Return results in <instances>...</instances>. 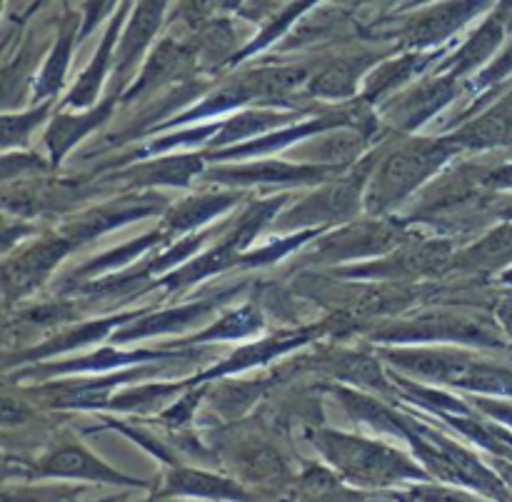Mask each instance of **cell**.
<instances>
[{"mask_svg": "<svg viewBox=\"0 0 512 502\" xmlns=\"http://www.w3.org/2000/svg\"><path fill=\"white\" fill-rule=\"evenodd\" d=\"M303 343H305V335H278V338H268L258 345L240 348L238 353L230 355L225 363H220L213 373H205L203 378H215V375L238 373V370L253 368V365H263L268 363V360H273L275 355H283L285 350H293Z\"/></svg>", "mask_w": 512, "mask_h": 502, "instance_id": "obj_15", "label": "cell"}, {"mask_svg": "<svg viewBox=\"0 0 512 502\" xmlns=\"http://www.w3.org/2000/svg\"><path fill=\"white\" fill-rule=\"evenodd\" d=\"M480 183L490 190H510L512 188V165H503V168L488 170L480 178Z\"/></svg>", "mask_w": 512, "mask_h": 502, "instance_id": "obj_33", "label": "cell"}, {"mask_svg": "<svg viewBox=\"0 0 512 502\" xmlns=\"http://www.w3.org/2000/svg\"><path fill=\"white\" fill-rule=\"evenodd\" d=\"M165 0H143L135 10L133 20L128 25V33H125L123 45H120V65L118 70H125L135 58L140 55V50L148 45V40L153 38L155 30H158L160 20H163Z\"/></svg>", "mask_w": 512, "mask_h": 502, "instance_id": "obj_13", "label": "cell"}, {"mask_svg": "<svg viewBox=\"0 0 512 502\" xmlns=\"http://www.w3.org/2000/svg\"><path fill=\"white\" fill-rule=\"evenodd\" d=\"M168 493L203 495V498H245L238 485L198 470H173L168 478Z\"/></svg>", "mask_w": 512, "mask_h": 502, "instance_id": "obj_17", "label": "cell"}, {"mask_svg": "<svg viewBox=\"0 0 512 502\" xmlns=\"http://www.w3.org/2000/svg\"><path fill=\"white\" fill-rule=\"evenodd\" d=\"M325 168H310V165H285V163H258L245 168H230L215 173V180L223 183H295V180H318L323 178Z\"/></svg>", "mask_w": 512, "mask_h": 502, "instance_id": "obj_11", "label": "cell"}, {"mask_svg": "<svg viewBox=\"0 0 512 502\" xmlns=\"http://www.w3.org/2000/svg\"><path fill=\"white\" fill-rule=\"evenodd\" d=\"M400 240H403V233H398V228H390V225L385 223H363L355 225V228H345L328 235V238L318 245L315 258L343 260L358 258V255L390 253Z\"/></svg>", "mask_w": 512, "mask_h": 502, "instance_id": "obj_4", "label": "cell"}, {"mask_svg": "<svg viewBox=\"0 0 512 502\" xmlns=\"http://www.w3.org/2000/svg\"><path fill=\"white\" fill-rule=\"evenodd\" d=\"M110 3H113V0H88V8H85L88 10V20H85L83 25V35L90 33V28L98 23V18L110 8Z\"/></svg>", "mask_w": 512, "mask_h": 502, "instance_id": "obj_34", "label": "cell"}, {"mask_svg": "<svg viewBox=\"0 0 512 502\" xmlns=\"http://www.w3.org/2000/svg\"><path fill=\"white\" fill-rule=\"evenodd\" d=\"M485 3H488V0H453V3L440 5V8L420 15V18H415L413 23L408 25V40L413 45L438 43V40L455 33L465 20L473 18Z\"/></svg>", "mask_w": 512, "mask_h": 502, "instance_id": "obj_7", "label": "cell"}, {"mask_svg": "<svg viewBox=\"0 0 512 502\" xmlns=\"http://www.w3.org/2000/svg\"><path fill=\"white\" fill-rule=\"evenodd\" d=\"M70 38H73V30H68V33L58 40V45H55L53 55H50L48 65H45L43 75H40L38 80V93H35L38 98L40 95H53L55 90L63 85V75H65V68H68V55H70Z\"/></svg>", "mask_w": 512, "mask_h": 502, "instance_id": "obj_30", "label": "cell"}, {"mask_svg": "<svg viewBox=\"0 0 512 502\" xmlns=\"http://www.w3.org/2000/svg\"><path fill=\"white\" fill-rule=\"evenodd\" d=\"M360 73H363L360 60H338L323 73H318V78L308 85V90L313 95H323V98H348L358 85Z\"/></svg>", "mask_w": 512, "mask_h": 502, "instance_id": "obj_22", "label": "cell"}, {"mask_svg": "<svg viewBox=\"0 0 512 502\" xmlns=\"http://www.w3.org/2000/svg\"><path fill=\"white\" fill-rule=\"evenodd\" d=\"M495 468H498V475H500V478H503L505 483H508L510 488H512V460H508V458L495 460Z\"/></svg>", "mask_w": 512, "mask_h": 502, "instance_id": "obj_35", "label": "cell"}, {"mask_svg": "<svg viewBox=\"0 0 512 502\" xmlns=\"http://www.w3.org/2000/svg\"><path fill=\"white\" fill-rule=\"evenodd\" d=\"M458 140H420L390 155L380 165L368 193V208L373 213L403 203L420 183L430 178L450 155L458 150Z\"/></svg>", "mask_w": 512, "mask_h": 502, "instance_id": "obj_2", "label": "cell"}, {"mask_svg": "<svg viewBox=\"0 0 512 502\" xmlns=\"http://www.w3.org/2000/svg\"><path fill=\"white\" fill-rule=\"evenodd\" d=\"M210 308H213V300H203V303L185 305V308L163 310V313L148 315V318L140 320L138 325L128 328V333L115 335V340H135V338H148V335L183 330V328H188V325H193L198 318L208 315Z\"/></svg>", "mask_w": 512, "mask_h": 502, "instance_id": "obj_14", "label": "cell"}, {"mask_svg": "<svg viewBox=\"0 0 512 502\" xmlns=\"http://www.w3.org/2000/svg\"><path fill=\"white\" fill-rule=\"evenodd\" d=\"M313 440L335 468L363 485H390L398 480L425 478L418 465L410 463L405 455L373 440L353 438L333 430H320Z\"/></svg>", "mask_w": 512, "mask_h": 502, "instance_id": "obj_1", "label": "cell"}, {"mask_svg": "<svg viewBox=\"0 0 512 502\" xmlns=\"http://www.w3.org/2000/svg\"><path fill=\"white\" fill-rule=\"evenodd\" d=\"M238 200V195H225V193H215V195H198V198H190L185 203H180L178 208L170 210L168 213V225L173 230H190L195 225L205 223L213 215L223 213L225 208Z\"/></svg>", "mask_w": 512, "mask_h": 502, "instance_id": "obj_20", "label": "cell"}, {"mask_svg": "<svg viewBox=\"0 0 512 502\" xmlns=\"http://www.w3.org/2000/svg\"><path fill=\"white\" fill-rule=\"evenodd\" d=\"M153 358H165V353H118V350H95L93 355L83 360H70V363L53 365L50 373H80V370H110L115 365H128L135 360H153Z\"/></svg>", "mask_w": 512, "mask_h": 502, "instance_id": "obj_28", "label": "cell"}, {"mask_svg": "<svg viewBox=\"0 0 512 502\" xmlns=\"http://www.w3.org/2000/svg\"><path fill=\"white\" fill-rule=\"evenodd\" d=\"M395 365L423 378L438 380L453 388L473 390V393L510 395L512 398V370L483 363L465 353L450 350H410V353H388Z\"/></svg>", "mask_w": 512, "mask_h": 502, "instance_id": "obj_3", "label": "cell"}, {"mask_svg": "<svg viewBox=\"0 0 512 502\" xmlns=\"http://www.w3.org/2000/svg\"><path fill=\"white\" fill-rule=\"evenodd\" d=\"M498 18L503 20L505 28H512V0H503V5H500Z\"/></svg>", "mask_w": 512, "mask_h": 502, "instance_id": "obj_36", "label": "cell"}, {"mask_svg": "<svg viewBox=\"0 0 512 502\" xmlns=\"http://www.w3.org/2000/svg\"><path fill=\"white\" fill-rule=\"evenodd\" d=\"M163 205V200L158 195H143V198H123L115 200V203L103 205V208L90 210L88 215H83L80 220L70 223L65 228V233L70 235V240H88L95 238V235L105 233V230L115 228L120 223H128V220L140 218V215L155 213V210Z\"/></svg>", "mask_w": 512, "mask_h": 502, "instance_id": "obj_6", "label": "cell"}, {"mask_svg": "<svg viewBox=\"0 0 512 502\" xmlns=\"http://www.w3.org/2000/svg\"><path fill=\"white\" fill-rule=\"evenodd\" d=\"M40 475H55V478H85L98 480V483L115 485H140L138 480H130L125 475L115 473L108 465L95 460L88 450L83 448H60L50 455L48 460L38 465Z\"/></svg>", "mask_w": 512, "mask_h": 502, "instance_id": "obj_8", "label": "cell"}, {"mask_svg": "<svg viewBox=\"0 0 512 502\" xmlns=\"http://www.w3.org/2000/svg\"><path fill=\"white\" fill-rule=\"evenodd\" d=\"M503 283H508V285H512V270H508V273L503 275Z\"/></svg>", "mask_w": 512, "mask_h": 502, "instance_id": "obj_37", "label": "cell"}, {"mask_svg": "<svg viewBox=\"0 0 512 502\" xmlns=\"http://www.w3.org/2000/svg\"><path fill=\"white\" fill-rule=\"evenodd\" d=\"M503 30H505V23L498 18V15H495L493 20H488V23H485L483 28H480L478 33H475L473 38L458 50V55L448 63L450 68H453V75L465 73V70H473L475 65L483 63V60L500 45V40H503Z\"/></svg>", "mask_w": 512, "mask_h": 502, "instance_id": "obj_19", "label": "cell"}, {"mask_svg": "<svg viewBox=\"0 0 512 502\" xmlns=\"http://www.w3.org/2000/svg\"><path fill=\"white\" fill-rule=\"evenodd\" d=\"M115 30H118V20H115V23L110 25L108 35H105L103 48L98 50V55H95V58H93V63H90L88 70H85V73H83V78L78 80V85H75V90H73V93H70L68 103H73V105H88L90 100L95 98V93H98V88H100V80H103V75H105V68H108L110 48H113Z\"/></svg>", "mask_w": 512, "mask_h": 502, "instance_id": "obj_27", "label": "cell"}, {"mask_svg": "<svg viewBox=\"0 0 512 502\" xmlns=\"http://www.w3.org/2000/svg\"><path fill=\"white\" fill-rule=\"evenodd\" d=\"M200 168H203V158H200V155H178V158L158 160V163L138 168V173H135V183L185 185L193 175L200 173Z\"/></svg>", "mask_w": 512, "mask_h": 502, "instance_id": "obj_21", "label": "cell"}, {"mask_svg": "<svg viewBox=\"0 0 512 502\" xmlns=\"http://www.w3.org/2000/svg\"><path fill=\"white\" fill-rule=\"evenodd\" d=\"M263 325V315L253 308V305H245V308L233 310V313L225 315L223 320L213 325L205 333L195 335L190 343H208V340H233V338H245V335L255 333V330Z\"/></svg>", "mask_w": 512, "mask_h": 502, "instance_id": "obj_24", "label": "cell"}, {"mask_svg": "<svg viewBox=\"0 0 512 502\" xmlns=\"http://www.w3.org/2000/svg\"><path fill=\"white\" fill-rule=\"evenodd\" d=\"M300 490H303V495H308V498H363V495L343 493L345 488H340L335 475L330 473V470L318 468V465H310V468L305 470L303 480H300Z\"/></svg>", "mask_w": 512, "mask_h": 502, "instance_id": "obj_31", "label": "cell"}, {"mask_svg": "<svg viewBox=\"0 0 512 502\" xmlns=\"http://www.w3.org/2000/svg\"><path fill=\"white\" fill-rule=\"evenodd\" d=\"M335 120H313V123H305L300 128H288V130H280V133L268 135V138H260L255 143L243 145V148H235L230 153H220L213 155V158H240V155H258V153H270V150H283L285 145H290L293 140L305 138V135L315 133V130H323L330 128Z\"/></svg>", "mask_w": 512, "mask_h": 502, "instance_id": "obj_26", "label": "cell"}, {"mask_svg": "<svg viewBox=\"0 0 512 502\" xmlns=\"http://www.w3.org/2000/svg\"><path fill=\"white\" fill-rule=\"evenodd\" d=\"M110 113V103H105L103 108L90 110L83 115H60L53 120L48 135H45V143H48L50 155H53V163H58L80 138H83L88 130H93L95 125L103 123Z\"/></svg>", "mask_w": 512, "mask_h": 502, "instance_id": "obj_12", "label": "cell"}, {"mask_svg": "<svg viewBox=\"0 0 512 502\" xmlns=\"http://www.w3.org/2000/svg\"><path fill=\"white\" fill-rule=\"evenodd\" d=\"M460 263L470 270H478V273L480 270L490 273V270H500L512 263V223L503 225V228H495L493 233L485 235L475 248H470L463 255Z\"/></svg>", "mask_w": 512, "mask_h": 502, "instance_id": "obj_16", "label": "cell"}, {"mask_svg": "<svg viewBox=\"0 0 512 502\" xmlns=\"http://www.w3.org/2000/svg\"><path fill=\"white\" fill-rule=\"evenodd\" d=\"M130 318H133V315H120V318L103 320V323H90V325H83V328H78V330H68V335H65V338L50 340L48 345L38 348V350H35V353L23 355V360L43 358V355H53V353H63V350H70V348H78V345H85V343H90V340H95V338H100V335H105V330L113 328V325L128 323Z\"/></svg>", "mask_w": 512, "mask_h": 502, "instance_id": "obj_29", "label": "cell"}, {"mask_svg": "<svg viewBox=\"0 0 512 502\" xmlns=\"http://www.w3.org/2000/svg\"><path fill=\"white\" fill-rule=\"evenodd\" d=\"M285 120H290L288 115L280 113H268V110H250V113L238 115V118L228 120L223 128H218V138H215V145L233 143V140L250 138L255 133H265V130L275 128V125H283Z\"/></svg>", "mask_w": 512, "mask_h": 502, "instance_id": "obj_25", "label": "cell"}, {"mask_svg": "<svg viewBox=\"0 0 512 502\" xmlns=\"http://www.w3.org/2000/svg\"><path fill=\"white\" fill-rule=\"evenodd\" d=\"M433 58L435 55L415 53V55H405V58L393 60V63L383 65V68L373 70L368 78V83H365V98L378 100L380 95L390 93V90H395L398 85H403L408 78H413L418 70H423Z\"/></svg>", "mask_w": 512, "mask_h": 502, "instance_id": "obj_18", "label": "cell"}, {"mask_svg": "<svg viewBox=\"0 0 512 502\" xmlns=\"http://www.w3.org/2000/svg\"><path fill=\"white\" fill-rule=\"evenodd\" d=\"M450 425L460 430L463 435H468L475 445H480L483 450H490L493 455L512 460V433L503 425L493 423H480L478 418H445Z\"/></svg>", "mask_w": 512, "mask_h": 502, "instance_id": "obj_23", "label": "cell"}, {"mask_svg": "<svg viewBox=\"0 0 512 502\" xmlns=\"http://www.w3.org/2000/svg\"><path fill=\"white\" fill-rule=\"evenodd\" d=\"M45 113H48V110L40 108V110H33V113L5 115V148H10L15 140L20 143V140H23L25 135H28L30 130H33L35 125L45 118Z\"/></svg>", "mask_w": 512, "mask_h": 502, "instance_id": "obj_32", "label": "cell"}, {"mask_svg": "<svg viewBox=\"0 0 512 502\" xmlns=\"http://www.w3.org/2000/svg\"><path fill=\"white\" fill-rule=\"evenodd\" d=\"M68 248V238H48L40 240V243L33 245L30 250H25L23 255H18V258L5 268V285H8V290L30 288L33 283H38V280L43 278V275H48L50 268L68 253Z\"/></svg>", "mask_w": 512, "mask_h": 502, "instance_id": "obj_9", "label": "cell"}, {"mask_svg": "<svg viewBox=\"0 0 512 502\" xmlns=\"http://www.w3.org/2000/svg\"><path fill=\"white\" fill-rule=\"evenodd\" d=\"M455 78L458 75H443V78H435L423 83L420 88L410 90L408 95H403L400 100H395L393 110H390V118L398 128L413 130L420 123L430 118V115L438 113L443 105H448L455 95Z\"/></svg>", "mask_w": 512, "mask_h": 502, "instance_id": "obj_5", "label": "cell"}, {"mask_svg": "<svg viewBox=\"0 0 512 502\" xmlns=\"http://www.w3.org/2000/svg\"><path fill=\"white\" fill-rule=\"evenodd\" d=\"M355 203H358V190L355 185H340V188L320 190V193L310 195L303 205L285 215L283 225H308V223H323L328 218H343V215L353 213Z\"/></svg>", "mask_w": 512, "mask_h": 502, "instance_id": "obj_10", "label": "cell"}]
</instances>
